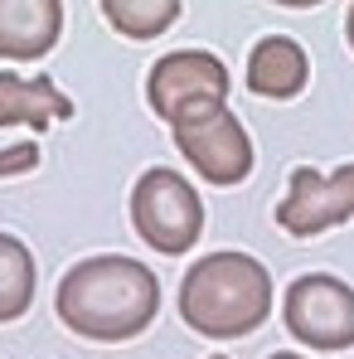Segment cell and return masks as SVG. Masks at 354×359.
Returning <instances> with one entry per match:
<instances>
[{
	"mask_svg": "<svg viewBox=\"0 0 354 359\" xmlns=\"http://www.w3.org/2000/svg\"><path fill=\"white\" fill-rule=\"evenodd\" d=\"M34 161H39V146H34V141L10 146V151H0V175H25Z\"/></svg>",
	"mask_w": 354,
	"mask_h": 359,
	"instance_id": "obj_13",
	"label": "cell"
},
{
	"mask_svg": "<svg viewBox=\"0 0 354 359\" xmlns=\"http://www.w3.org/2000/svg\"><path fill=\"white\" fill-rule=\"evenodd\" d=\"M54 306H59V320L73 335L102 340V345H121V340L141 335L156 320L161 282L136 257L97 252V257H83V262H73L63 272Z\"/></svg>",
	"mask_w": 354,
	"mask_h": 359,
	"instance_id": "obj_1",
	"label": "cell"
},
{
	"mask_svg": "<svg viewBox=\"0 0 354 359\" xmlns=\"http://www.w3.org/2000/svg\"><path fill=\"white\" fill-rule=\"evenodd\" d=\"M306 78H311V59L292 34H267V39L252 44L247 88L257 97H296L306 88Z\"/></svg>",
	"mask_w": 354,
	"mask_h": 359,
	"instance_id": "obj_10",
	"label": "cell"
},
{
	"mask_svg": "<svg viewBox=\"0 0 354 359\" xmlns=\"http://www.w3.org/2000/svg\"><path fill=\"white\" fill-rule=\"evenodd\" d=\"M354 219V161L320 175V170H292L287 199L277 204V224L296 238H315L335 224Z\"/></svg>",
	"mask_w": 354,
	"mask_h": 359,
	"instance_id": "obj_7",
	"label": "cell"
},
{
	"mask_svg": "<svg viewBox=\"0 0 354 359\" xmlns=\"http://www.w3.org/2000/svg\"><path fill=\"white\" fill-rule=\"evenodd\" d=\"M345 39H350V49H354V5L345 10Z\"/></svg>",
	"mask_w": 354,
	"mask_h": 359,
	"instance_id": "obj_14",
	"label": "cell"
},
{
	"mask_svg": "<svg viewBox=\"0 0 354 359\" xmlns=\"http://www.w3.org/2000/svg\"><path fill=\"white\" fill-rule=\"evenodd\" d=\"M224 97H229V68L204 49H175V54L156 59L146 78V102L165 121H175L179 112H189L199 102H224Z\"/></svg>",
	"mask_w": 354,
	"mask_h": 359,
	"instance_id": "obj_6",
	"label": "cell"
},
{
	"mask_svg": "<svg viewBox=\"0 0 354 359\" xmlns=\"http://www.w3.org/2000/svg\"><path fill=\"white\" fill-rule=\"evenodd\" d=\"M272 316V272L252 252H204L179 282V320L209 340L252 335Z\"/></svg>",
	"mask_w": 354,
	"mask_h": 359,
	"instance_id": "obj_2",
	"label": "cell"
},
{
	"mask_svg": "<svg viewBox=\"0 0 354 359\" xmlns=\"http://www.w3.org/2000/svg\"><path fill=\"white\" fill-rule=\"evenodd\" d=\"M214 359H224V355H214Z\"/></svg>",
	"mask_w": 354,
	"mask_h": 359,
	"instance_id": "obj_16",
	"label": "cell"
},
{
	"mask_svg": "<svg viewBox=\"0 0 354 359\" xmlns=\"http://www.w3.org/2000/svg\"><path fill=\"white\" fill-rule=\"evenodd\" d=\"M272 359H301V355H292V350H277V355H272Z\"/></svg>",
	"mask_w": 354,
	"mask_h": 359,
	"instance_id": "obj_15",
	"label": "cell"
},
{
	"mask_svg": "<svg viewBox=\"0 0 354 359\" xmlns=\"http://www.w3.org/2000/svg\"><path fill=\"white\" fill-rule=\"evenodd\" d=\"M59 0H0V59H44L59 44Z\"/></svg>",
	"mask_w": 354,
	"mask_h": 359,
	"instance_id": "obj_8",
	"label": "cell"
},
{
	"mask_svg": "<svg viewBox=\"0 0 354 359\" xmlns=\"http://www.w3.org/2000/svg\"><path fill=\"white\" fill-rule=\"evenodd\" d=\"M287 330L311 350L354 345V287L330 272H306L287 287Z\"/></svg>",
	"mask_w": 354,
	"mask_h": 359,
	"instance_id": "obj_5",
	"label": "cell"
},
{
	"mask_svg": "<svg viewBox=\"0 0 354 359\" xmlns=\"http://www.w3.org/2000/svg\"><path fill=\"white\" fill-rule=\"evenodd\" d=\"M34 301V252L15 233H0V325L20 320Z\"/></svg>",
	"mask_w": 354,
	"mask_h": 359,
	"instance_id": "obj_11",
	"label": "cell"
},
{
	"mask_svg": "<svg viewBox=\"0 0 354 359\" xmlns=\"http://www.w3.org/2000/svg\"><path fill=\"white\" fill-rule=\"evenodd\" d=\"M179 156L209 180V184H243L252 175V136L229 112V102H199L175 121Z\"/></svg>",
	"mask_w": 354,
	"mask_h": 359,
	"instance_id": "obj_4",
	"label": "cell"
},
{
	"mask_svg": "<svg viewBox=\"0 0 354 359\" xmlns=\"http://www.w3.org/2000/svg\"><path fill=\"white\" fill-rule=\"evenodd\" d=\"M73 117V102L54 88V78L34 73V78H20V73H0V126H29V131H44L54 121Z\"/></svg>",
	"mask_w": 354,
	"mask_h": 359,
	"instance_id": "obj_9",
	"label": "cell"
},
{
	"mask_svg": "<svg viewBox=\"0 0 354 359\" xmlns=\"http://www.w3.org/2000/svg\"><path fill=\"white\" fill-rule=\"evenodd\" d=\"M179 0H102V15L112 20V29L131 39H156L179 20Z\"/></svg>",
	"mask_w": 354,
	"mask_h": 359,
	"instance_id": "obj_12",
	"label": "cell"
},
{
	"mask_svg": "<svg viewBox=\"0 0 354 359\" xmlns=\"http://www.w3.org/2000/svg\"><path fill=\"white\" fill-rule=\"evenodd\" d=\"M131 224H136V233L151 243L156 252L179 257L204 233V204H199L194 184L179 170L156 165V170H146V175L136 180V189H131Z\"/></svg>",
	"mask_w": 354,
	"mask_h": 359,
	"instance_id": "obj_3",
	"label": "cell"
}]
</instances>
